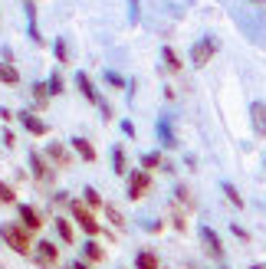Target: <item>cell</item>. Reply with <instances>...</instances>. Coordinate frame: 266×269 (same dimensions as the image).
Returning <instances> with one entry per match:
<instances>
[{
  "mask_svg": "<svg viewBox=\"0 0 266 269\" xmlns=\"http://www.w3.org/2000/svg\"><path fill=\"white\" fill-rule=\"evenodd\" d=\"M214 49H217V40H214V36H207L204 43H197L194 49H191V59H194V66H204L207 59H211Z\"/></svg>",
  "mask_w": 266,
  "mask_h": 269,
  "instance_id": "1",
  "label": "cell"
},
{
  "mask_svg": "<svg viewBox=\"0 0 266 269\" xmlns=\"http://www.w3.org/2000/svg\"><path fill=\"white\" fill-rule=\"evenodd\" d=\"M3 237H7V240L13 243V249H20V253L26 249V237H23V233L17 230V226H3Z\"/></svg>",
  "mask_w": 266,
  "mask_h": 269,
  "instance_id": "2",
  "label": "cell"
},
{
  "mask_svg": "<svg viewBox=\"0 0 266 269\" xmlns=\"http://www.w3.org/2000/svg\"><path fill=\"white\" fill-rule=\"evenodd\" d=\"M253 125H256V131H266V108H263V102H253Z\"/></svg>",
  "mask_w": 266,
  "mask_h": 269,
  "instance_id": "3",
  "label": "cell"
},
{
  "mask_svg": "<svg viewBox=\"0 0 266 269\" xmlns=\"http://www.w3.org/2000/svg\"><path fill=\"white\" fill-rule=\"evenodd\" d=\"M73 210H76V217H79V223L86 226L89 233H96V220H92V217H89L86 210H82V204H76V207H73Z\"/></svg>",
  "mask_w": 266,
  "mask_h": 269,
  "instance_id": "4",
  "label": "cell"
},
{
  "mask_svg": "<svg viewBox=\"0 0 266 269\" xmlns=\"http://www.w3.org/2000/svg\"><path fill=\"white\" fill-rule=\"evenodd\" d=\"M200 237H204L207 243H211V249H214V253H220V240H217V233H214V230H207V226H200Z\"/></svg>",
  "mask_w": 266,
  "mask_h": 269,
  "instance_id": "5",
  "label": "cell"
},
{
  "mask_svg": "<svg viewBox=\"0 0 266 269\" xmlns=\"http://www.w3.org/2000/svg\"><path fill=\"white\" fill-rule=\"evenodd\" d=\"M20 217L26 220V226H40V217H36L33 207H20Z\"/></svg>",
  "mask_w": 266,
  "mask_h": 269,
  "instance_id": "6",
  "label": "cell"
},
{
  "mask_svg": "<svg viewBox=\"0 0 266 269\" xmlns=\"http://www.w3.org/2000/svg\"><path fill=\"white\" fill-rule=\"evenodd\" d=\"M145 184H148V177H145V174H135V177H132V197H142Z\"/></svg>",
  "mask_w": 266,
  "mask_h": 269,
  "instance_id": "7",
  "label": "cell"
},
{
  "mask_svg": "<svg viewBox=\"0 0 266 269\" xmlns=\"http://www.w3.org/2000/svg\"><path fill=\"white\" fill-rule=\"evenodd\" d=\"M73 145H76V148H79V154H82V158H89V161H92V158H96V151H92V145H89V141L76 138V141H73Z\"/></svg>",
  "mask_w": 266,
  "mask_h": 269,
  "instance_id": "8",
  "label": "cell"
},
{
  "mask_svg": "<svg viewBox=\"0 0 266 269\" xmlns=\"http://www.w3.org/2000/svg\"><path fill=\"white\" fill-rule=\"evenodd\" d=\"M23 125H26V128H30V131H36V135H43V131H46V125H43V122L30 119V115H23Z\"/></svg>",
  "mask_w": 266,
  "mask_h": 269,
  "instance_id": "9",
  "label": "cell"
},
{
  "mask_svg": "<svg viewBox=\"0 0 266 269\" xmlns=\"http://www.w3.org/2000/svg\"><path fill=\"white\" fill-rule=\"evenodd\" d=\"M40 259H43V263H53V259H56V249L49 246V243H40Z\"/></svg>",
  "mask_w": 266,
  "mask_h": 269,
  "instance_id": "10",
  "label": "cell"
},
{
  "mask_svg": "<svg viewBox=\"0 0 266 269\" xmlns=\"http://www.w3.org/2000/svg\"><path fill=\"white\" fill-rule=\"evenodd\" d=\"M138 269H158L155 256H151V253H142V256H138Z\"/></svg>",
  "mask_w": 266,
  "mask_h": 269,
  "instance_id": "11",
  "label": "cell"
},
{
  "mask_svg": "<svg viewBox=\"0 0 266 269\" xmlns=\"http://www.w3.org/2000/svg\"><path fill=\"white\" fill-rule=\"evenodd\" d=\"M76 82H79V89H82V92H86V96H89V98H96V89L89 86V79H86V75H82V73H79V75H76Z\"/></svg>",
  "mask_w": 266,
  "mask_h": 269,
  "instance_id": "12",
  "label": "cell"
},
{
  "mask_svg": "<svg viewBox=\"0 0 266 269\" xmlns=\"http://www.w3.org/2000/svg\"><path fill=\"white\" fill-rule=\"evenodd\" d=\"M0 79L3 82H17V69L13 66H0Z\"/></svg>",
  "mask_w": 266,
  "mask_h": 269,
  "instance_id": "13",
  "label": "cell"
},
{
  "mask_svg": "<svg viewBox=\"0 0 266 269\" xmlns=\"http://www.w3.org/2000/svg\"><path fill=\"white\" fill-rule=\"evenodd\" d=\"M161 56H165V63L171 66V69H177V66H181V63H177V56H174V49H168V46H165V49H161Z\"/></svg>",
  "mask_w": 266,
  "mask_h": 269,
  "instance_id": "14",
  "label": "cell"
},
{
  "mask_svg": "<svg viewBox=\"0 0 266 269\" xmlns=\"http://www.w3.org/2000/svg\"><path fill=\"white\" fill-rule=\"evenodd\" d=\"M158 131H161V141H165V145H174V138H171V128H168V122H161V125H158Z\"/></svg>",
  "mask_w": 266,
  "mask_h": 269,
  "instance_id": "15",
  "label": "cell"
},
{
  "mask_svg": "<svg viewBox=\"0 0 266 269\" xmlns=\"http://www.w3.org/2000/svg\"><path fill=\"white\" fill-rule=\"evenodd\" d=\"M56 226H59V237H63V240H73V230H69V223H66V220H59Z\"/></svg>",
  "mask_w": 266,
  "mask_h": 269,
  "instance_id": "16",
  "label": "cell"
},
{
  "mask_svg": "<svg viewBox=\"0 0 266 269\" xmlns=\"http://www.w3.org/2000/svg\"><path fill=\"white\" fill-rule=\"evenodd\" d=\"M223 191H227V194H230V200H233V204H237V207L243 204V200H240V194H237V191H233L230 184H223Z\"/></svg>",
  "mask_w": 266,
  "mask_h": 269,
  "instance_id": "17",
  "label": "cell"
},
{
  "mask_svg": "<svg viewBox=\"0 0 266 269\" xmlns=\"http://www.w3.org/2000/svg\"><path fill=\"white\" fill-rule=\"evenodd\" d=\"M115 171H119V174L125 171V154H122V151H115Z\"/></svg>",
  "mask_w": 266,
  "mask_h": 269,
  "instance_id": "18",
  "label": "cell"
},
{
  "mask_svg": "<svg viewBox=\"0 0 266 269\" xmlns=\"http://www.w3.org/2000/svg\"><path fill=\"white\" fill-rule=\"evenodd\" d=\"M0 200H13V191L7 187V184H0Z\"/></svg>",
  "mask_w": 266,
  "mask_h": 269,
  "instance_id": "19",
  "label": "cell"
},
{
  "mask_svg": "<svg viewBox=\"0 0 266 269\" xmlns=\"http://www.w3.org/2000/svg\"><path fill=\"white\" fill-rule=\"evenodd\" d=\"M59 89H63V82H59V75H53L49 79V92H59Z\"/></svg>",
  "mask_w": 266,
  "mask_h": 269,
  "instance_id": "20",
  "label": "cell"
},
{
  "mask_svg": "<svg viewBox=\"0 0 266 269\" xmlns=\"http://www.w3.org/2000/svg\"><path fill=\"white\" fill-rule=\"evenodd\" d=\"M128 7H132V10H128V17H132V20H138V0H128Z\"/></svg>",
  "mask_w": 266,
  "mask_h": 269,
  "instance_id": "21",
  "label": "cell"
}]
</instances>
